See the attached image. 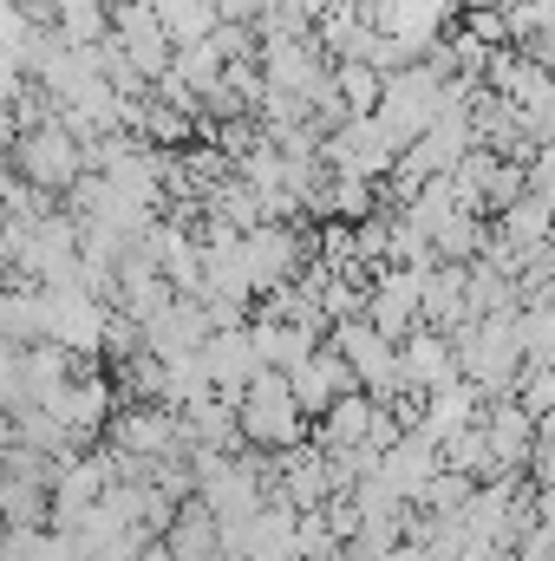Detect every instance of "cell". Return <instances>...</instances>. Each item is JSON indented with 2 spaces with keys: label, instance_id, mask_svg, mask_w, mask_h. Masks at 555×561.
I'll use <instances>...</instances> for the list:
<instances>
[{
  "label": "cell",
  "instance_id": "8",
  "mask_svg": "<svg viewBox=\"0 0 555 561\" xmlns=\"http://www.w3.org/2000/svg\"><path fill=\"white\" fill-rule=\"evenodd\" d=\"M424 275H431V268H386L380 287L366 294V320H373L386 340L412 333V320L424 313Z\"/></svg>",
  "mask_w": 555,
  "mask_h": 561
},
{
  "label": "cell",
  "instance_id": "2",
  "mask_svg": "<svg viewBox=\"0 0 555 561\" xmlns=\"http://www.w3.org/2000/svg\"><path fill=\"white\" fill-rule=\"evenodd\" d=\"M327 346L347 359V373H353V386L366 392V399H393V392H406V366H399V340H386L373 320H333V333H327Z\"/></svg>",
  "mask_w": 555,
  "mask_h": 561
},
{
  "label": "cell",
  "instance_id": "4",
  "mask_svg": "<svg viewBox=\"0 0 555 561\" xmlns=\"http://www.w3.org/2000/svg\"><path fill=\"white\" fill-rule=\"evenodd\" d=\"M236 419H242V444H256V450H281V457L301 450V431H307V412L294 405V392H287L281 373H262V379L242 392Z\"/></svg>",
  "mask_w": 555,
  "mask_h": 561
},
{
  "label": "cell",
  "instance_id": "17",
  "mask_svg": "<svg viewBox=\"0 0 555 561\" xmlns=\"http://www.w3.org/2000/svg\"><path fill=\"white\" fill-rule=\"evenodd\" d=\"M170 561H223V523L190 496L183 510H177V523H170Z\"/></svg>",
  "mask_w": 555,
  "mask_h": 561
},
{
  "label": "cell",
  "instance_id": "11",
  "mask_svg": "<svg viewBox=\"0 0 555 561\" xmlns=\"http://www.w3.org/2000/svg\"><path fill=\"white\" fill-rule=\"evenodd\" d=\"M287 392H294V405H301L307 419H327V412H333L347 392H360V386H353L347 359H340L333 346H320L307 366H294V373H287Z\"/></svg>",
  "mask_w": 555,
  "mask_h": 561
},
{
  "label": "cell",
  "instance_id": "19",
  "mask_svg": "<svg viewBox=\"0 0 555 561\" xmlns=\"http://www.w3.org/2000/svg\"><path fill=\"white\" fill-rule=\"evenodd\" d=\"M46 7H53L59 33H66L72 46H105V39H112V7H105V0H46Z\"/></svg>",
  "mask_w": 555,
  "mask_h": 561
},
{
  "label": "cell",
  "instance_id": "12",
  "mask_svg": "<svg viewBox=\"0 0 555 561\" xmlns=\"http://www.w3.org/2000/svg\"><path fill=\"white\" fill-rule=\"evenodd\" d=\"M366 20H373V33L424 53L438 39V26L451 20V0H366Z\"/></svg>",
  "mask_w": 555,
  "mask_h": 561
},
{
  "label": "cell",
  "instance_id": "10",
  "mask_svg": "<svg viewBox=\"0 0 555 561\" xmlns=\"http://www.w3.org/2000/svg\"><path fill=\"white\" fill-rule=\"evenodd\" d=\"M203 366H209V386H216V399H229V405H242V392L262 379V359H256V340H249V327H236V333H209V346H203Z\"/></svg>",
  "mask_w": 555,
  "mask_h": 561
},
{
  "label": "cell",
  "instance_id": "14",
  "mask_svg": "<svg viewBox=\"0 0 555 561\" xmlns=\"http://www.w3.org/2000/svg\"><path fill=\"white\" fill-rule=\"evenodd\" d=\"M399 366H406V386H412V392H444V386L457 379L451 333H424V327H412L406 346H399Z\"/></svg>",
  "mask_w": 555,
  "mask_h": 561
},
{
  "label": "cell",
  "instance_id": "25",
  "mask_svg": "<svg viewBox=\"0 0 555 561\" xmlns=\"http://www.w3.org/2000/svg\"><path fill=\"white\" fill-rule=\"evenodd\" d=\"M118 7H144V13H157V0H118Z\"/></svg>",
  "mask_w": 555,
  "mask_h": 561
},
{
  "label": "cell",
  "instance_id": "13",
  "mask_svg": "<svg viewBox=\"0 0 555 561\" xmlns=\"http://www.w3.org/2000/svg\"><path fill=\"white\" fill-rule=\"evenodd\" d=\"M46 412L72 431V444H86V437H99V431L112 424V379L86 373V379H72V386H66V392H59Z\"/></svg>",
  "mask_w": 555,
  "mask_h": 561
},
{
  "label": "cell",
  "instance_id": "22",
  "mask_svg": "<svg viewBox=\"0 0 555 561\" xmlns=\"http://www.w3.org/2000/svg\"><path fill=\"white\" fill-rule=\"evenodd\" d=\"M20 99H26V66H20L13 53H0V112L20 105Z\"/></svg>",
  "mask_w": 555,
  "mask_h": 561
},
{
  "label": "cell",
  "instance_id": "9",
  "mask_svg": "<svg viewBox=\"0 0 555 561\" xmlns=\"http://www.w3.org/2000/svg\"><path fill=\"white\" fill-rule=\"evenodd\" d=\"M112 46L138 66V79H163L170 72V59H177V46H170V33L157 26V13H144V7H112Z\"/></svg>",
  "mask_w": 555,
  "mask_h": 561
},
{
  "label": "cell",
  "instance_id": "18",
  "mask_svg": "<svg viewBox=\"0 0 555 561\" xmlns=\"http://www.w3.org/2000/svg\"><path fill=\"white\" fill-rule=\"evenodd\" d=\"M157 26L170 33V46H203L223 26V13L209 0H157Z\"/></svg>",
  "mask_w": 555,
  "mask_h": 561
},
{
  "label": "cell",
  "instance_id": "24",
  "mask_svg": "<svg viewBox=\"0 0 555 561\" xmlns=\"http://www.w3.org/2000/svg\"><path fill=\"white\" fill-rule=\"evenodd\" d=\"M138 561H170V549H163V542H150V549H144Z\"/></svg>",
  "mask_w": 555,
  "mask_h": 561
},
{
  "label": "cell",
  "instance_id": "21",
  "mask_svg": "<svg viewBox=\"0 0 555 561\" xmlns=\"http://www.w3.org/2000/svg\"><path fill=\"white\" fill-rule=\"evenodd\" d=\"M0 561H72L59 529H0Z\"/></svg>",
  "mask_w": 555,
  "mask_h": 561
},
{
  "label": "cell",
  "instance_id": "23",
  "mask_svg": "<svg viewBox=\"0 0 555 561\" xmlns=\"http://www.w3.org/2000/svg\"><path fill=\"white\" fill-rule=\"evenodd\" d=\"M13 150V125H7V112H0V157Z\"/></svg>",
  "mask_w": 555,
  "mask_h": 561
},
{
  "label": "cell",
  "instance_id": "6",
  "mask_svg": "<svg viewBox=\"0 0 555 561\" xmlns=\"http://www.w3.org/2000/svg\"><path fill=\"white\" fill-rule=\"evenodd\" d=\"M320 150H327L333 176H360V183H373V176L399 170V144L380 131V118H347L340 131H327Z\"/></svg>",
  "mask_w": 555,
  "mask_h": 561
},
{
  "label": "cell",
  "instance_id": "20",
  "mask_svg": "<svg viewBox=\"0 0 555 561\" xmlns=\"http://www.w3.org/2000/svg\"><path fill=\"white\" fill-rule=\"evenodd\" d=\"M477 424V386L471 379H451L444 392H431V419H424V431L444 444V437H457V431H471Z\"/></svg>",
  "mask_w": 555,
  "mask_h": 561
},
{
  "label": "cell",
  "instance_id": "16",
  "mask_svg": "<svg viewBox=\"0 0 555 561\" xmlns=\"http://www.w3.org/2000/svg\"><path fill=\"white\" fill-rule=\"evenodd\" d=\"M380 412H386L380 399H366V392H347V399H340V405L320 419V431H327V437H320V450H327V457L373 450V424H380Z\"/></svg>",
  "mask_w": 555,
  "mask_h": 561
},
{
  "label": "cell",
  "instance_id": "3",
  "mask_svg": "<svg viewBox=\"0 0 555 561\" xmlns=\"http://www.w3.org/2000/svg\"><path fill=\"white\" fill-rule=\"evenodd\" d=\"M39 327L59 353L72 359H92L105 353V333H112V307L86 287H39Z\"/></svg>",
  "mask_w": 555,
  "mask_h": 561
},
{
  "label": "cell",
  "instance_id": "7",
  "mask_svg": "<svg viewBox=\"0 0 555 561\" xmlns=\"http://www.w3.org/2000/svg\"><path fill=\"white\" fill-rule=\"evenodd\" d=\"M294 268H301V242H294V229L262 222V229L242 236V280H249V294H275Z\"/></svg>",
  "mask_w": 555,
  "mask_h": 561
},
{
  "label": "cell",
  "instance_id": "1",
  "mask_svg": "<svg viewBox=\"0 0 555 561\" xmlns=\"http://www.w3.org/2000/svg\"><path fill=\"white\" fill-rule=\"evenodd\" d=\"M451 353H457V373L477 386V392H497L517 379V366L530 359L523 353V320L517 313H490L477 327H457L451 333Z\"/></svg>",
  "mask_w": 555,
  "mask_h": 561
},
{
  "label": "cell",
  "instance_id": "5",
  "mask_svg": "<svg viewBox=\"0 0 555 561\" xmlns=\"http://www.w3.org/2000/svg\"><path fill=\"white\" fill-rule=\"evenodd\" d=\"M20 176L33 190H72L86 176V144L72 138L66 125H33L20 138Z\"/></svg>",
  "mask_w": 555,
  "mask_h": 561
},
{
  "label": "cell",
  "instance_id": "15",
  "mask_svg": "<svg viewBox=\"0 0 555 561\" xmlns=\"http://www.w3.org/2000/svg\"><path fill=\"white\" fill-rule=\"evenodd\" d=\"M249 340H256L262 373H281V379L320 353V333H314V327H294V320H256V327H249Z\"/></svg>",
  "mask_w": 555,
  "mask_h": 561
}]
</instances>
